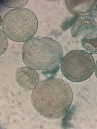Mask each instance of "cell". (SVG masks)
<instances>
[{"label":"cell","instance_id":"52a82bcc","mask_svg":"<svg viewBox=\"0 0 97 129\" xmlns=\"http://www.w3.org/2000/svg\"><path fill=\"white\" fill-rule=\"evenodd\" d=\"M96 1H66V6L70 12L75 14H83L91 11L95 7Z\"/></svg>","mask_w":97,"mask_h":129},{"label":"cell","instance_id":"277c9868","mask_svg":"<svg viewBox=\"0 0 97 129\" xmlns=\"http://www.w3.org/2000/svg\"><path fill=\"white\" fill-rule=\"evenodd\" d=\"M60 68L63 75L70 81L83 82L92 75L95 69V61L92 55L86 51H70L63 57Z\"/></svg>","mask_w":97,"mask_h":129},{"label":"cell","instance_id":"ba28073f","mask_svg":"<svg viewBox=\"0 0 97 129\" xmlns=\"http://www.w3.org/2000/svg\"><path fill=\"white\" fill-rule=\"evenodd\" d=\"M82 46L91 53L97 54V38L93 39H82L81 40Z\"/></svg>","mask_w":97,"mask_h":129},{"label":"cell","instance_id":"9c48e42d","mask_svg":"<svg viewBox=\"0 0 97 129\" xmlns=\"http://www.w3.org/2000/svg\"><path fill=\"white\" fill-rule=\"evenodd\" d=\"M3 4L9 8H21L29 2V1H1Z\"/></svg>","mask_w":97,"mask_h":129},{"label":"cell","instance_id":"8992f818","mask_svg":"<svg viewBox=\"0 0 97 129\" xmlns=\"http://www.w3.org/2000/svg\"><path fill=\"white\" fill-rule=\"evenodd\" d=\"M96 23L92 16L89 15L78 16L73 21L71 35L72 37H76L82 30L88 29H96Z\"/></svg>","mask_w":97,"mask_h":129},{"label":"cell","instance_id":"7a4b0ae2","mask_svg":"<svg viewBox=\"0 0 97 129\" xmlns=\"http://www.w3.org/2000/svg\"><path fill=\"white\" fill-rule=\"evenodd\" d=\"M63 56L62 46L56 40L43 37H33L23 46L22 58L31 68L54 77L60 68Z\"/></svg>","mask_w":97,"mask_h":129},{"label":"cell","instance_id":"5b68a950","mask_svg":"<svg viewBox=\"0 0 97 129\" xmlns=\"http://www.w3.org/2000/svg\"><path fill=\"white\" fill-rule=\"evenodd\" d=\"M16 81L26 90L34 89L39 82V77L35 69L29 67H21L16 70Z\"/></svg>","mask_w":97,"mask_h":129},{"label":"cell","instance_id":"30bf717a","mask_svg":"<svg viewBox=\"0 0 97 129\" xmlns=\"http://www.w3.org/2000/svg\"><path fill=\"white\" fill-rule=\"evenodd\" d=\"M1 30V55L3 54L7 49L8 41L7 36L3 30Z\"/></svg>","mask_w":97,"mask_h":129},{"label":"cell","instance_id":"3957f363","mask_svg":"<svg viewBox=\"0 0 97 129\" xmlns=\"http://www.w3.org/2000/svg\"><path fill=\"white\" fill-rule=\"evenodd\" d=\"M2 28L5 35L13 41L23 42L34 37L38 27L34 13L25 8L8 12L2 19Z\"/></svg>","mask_w":97,"mask_h":129},{"label":"cell","instance_id":"6da1fadb","mask_svg":"<svg viewBox=\"0 0 97 129\" xmlns=\"http://www.w3.org/2000/svg\"><path fill=\"white\" fill-rule=\"evenodd\" d=\"M73 99L72 89L62 79L49 77L38 83L32 91V104L44 117L54 119L64 116L69 110Z\"/></svg>","mask_w":97,"mask_h":129}]
</instances>
